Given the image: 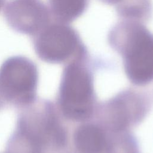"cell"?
<instances>
[{"label": "cell", "mask_w": 153, "mask_h": 153, "mask_svg": "<svg viewBox=\"0 0 153 153\" xmlns=\"http://www.w3.org/2000/svg\"><path fill=\"white\" fill-rule=\"evenodd\" d=\"M0 82L8 93L22 100L29 101L33 98L36 88V69L26 58H10L1 68Z\"/></svg>", "instance_id": "obj_2"}, {"label": "cell", "mask_w": 153, "mask_h": 153, "mask_svg": "<svg viewBox=\"0 0 153 153\" xmlns=\"http://www.w3.org/2000/svg\"><path fill=\"white\" fill-rule=\"evenodd\" d=\"M91 85L86 72L72 65L66 69L61 89V105L68 117L79 119L91 108Z\"/></svg>", "instance_id": "obj_1"}, {"label": "cell", "mask_w": 153, "mask_h": 153, "mask_svg": "<svg viewBox=\"0 0 153 153\" xmlns=\"http://www.w3.org/2000/svg\"><path fill=\"white\" fill-rule=\"evenodd\" d=\"M55 14L65 20H72L83 11L85 0H50Z\"/></svg>", "instance_id": "obj_7"}, {"label": "cell", "mask_w": 153, "mask_h": 153, "mask_svg": "<svg viewBox=\"0 0 153 153\" xmlns=\"http://www.w3.org/2000/svg\"><path fill=\"white\" fill-rule=\"evenodd\" d=\"M127 71L133 81L145 83L153 78V38L138 33L127 57Z\"/></svg>", "instance_id": "obj_5"}, {"label": "cell", "mask_w": 153, "mask_h": 153, "mask_svg": "<svg viewBox=\"0 0 153 153\" xmlns=\"http://www.w3.org/2000/svg\"><path fill=\"white\" fill-rule=\"evenodd\" d=\"M77 148L84 153H99L105 146V139L101 131L93 126L79 128L75 135Z\"/></svg>", "instance_id": "obj_6"}, {"label": "cell", "mask_w": 153, "mask_h": 153, "mask_svg": "<svg viewBox=\"0 0 153 153\" xmlns=\"http://www.w3.org/2000/svg\"><path fill=\"white\" fill-rule=\"evenodd\" d=\"M8 24L23 33L34 34L47 24L48 11L39 0H11L5 10Z\"/></svg>", "instance_id": "obj_4"}, {"label": "cell", "mask_w": 153, "mask_h": 153, "mask_svg": "<svg viewBox=\"0 0 153 153\" xmlns=\"http://www.w3.org/2000/svg\"><path fill=\"white\" fill-rule=\"evenodd\" d=\"M77 39L68 26L53 25L45 28L36 40L35 49L42 59L58 62L68 58L74 51Z\"/></svg>", "instance_id": "obj_3"}, {"label": "cell", "mask_w": 153, "mask_h": 153, "mask_svg": "<svg viewBox=\"0 0 153 153\" xmlns=\"http://www.w3.org/2000/svg\"><path fill=\"white\" fill-rule=\"evenodd\" d=\"M2 3H3V0H0V8L2 5Z\"/></svg>", "instance_id": "obj_8"}]
</instances>
